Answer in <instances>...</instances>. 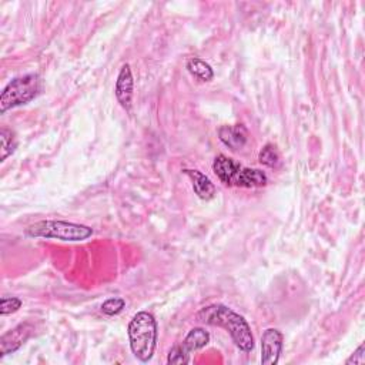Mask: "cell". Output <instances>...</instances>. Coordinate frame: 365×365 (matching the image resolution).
<instances>
[{"label":"cell","mask_w":365,"mask_h":365,"mask_svg":"<svg viewBox=\"0 0 365 365\" xmlns=\"http://www.w3.org/2000/svg\"><path fill=\"white\" fill-rule=\"evenodd\" d=\"M197 318L204 324L224 328L230 334L232 342L242 352H251L254 349V336L248 322L242 315L237 314L230 307L222 304H211L204 307L197 314Z\"/></svg>","instance_id":"obj_1"},{"label":"cell","mask_w":365,"mask_h":365,"mask_svg":"<svg viewBox=\"0 0 365 365\" xmlns=\"http://www.w3.org/2000/svg\"><path fill=\"white\" fill-rule=\"evenodd\" d=\"M212 171L218 180L228 187L257 188L264 187L268 182V177L264 171L245 167L224 154L214 158Z\"/></svg>","instance_id":"obj_2"},{"label":"cell","mask_w":365,"mask_h":365,"mask_svg":"<svg viewBox=\"0 0 365 365\" xmlns=\"http://www.w3.org/2000/svg\"><path fill=\"white\" fill-rule=\"evenodd\" d=\"M127 334L134 356L141 362H148L157 345V322L154 315L147 311L137 312L128 324Z\"/></svg>","instance_id":"obj_3"},{"label":"cell","mask_w":365,"mask_h":365,"mask_svg":"<svg viewBox=\"0 0 365 365\" xmlns=\"http://www.w3.org/2000/svg\"><path fill=\"white\" fill-rule=\"evenodd\" d=\"M26 235L54 238L60 241H84L93 235V228L84 224L61 221V220H43L26 228Z\"/></svg>","instance_id":"obj_4"},{"label":"cell","mask_w":365,"mask_h":365,"mask_svg":"<svg viewBox=\"0 0 365 365\" xmlns=\"http://www.w3.org/2000/svg\"><path fill=\"white\" fill-rule=\"evenodd\" d=\"M41 90V78L38 74H24L13 78L0 96V113L24 106L34 100Z\"/></svg>","instance_id":"obj_5"},{"label":"cell","mask_w":365,"mask_h":365,"mask_svg":"<svg viewBox=\"0 0 365 365\" xmlns=\"http://www.w3.org/2000/svg\"><path fill=\"white\" fill-rule=\"evenodd\" d=\"M208 342H210V334L204 328L195 327L190 329V332L185 335L182 342L170 349L167 356V364L168 365L190 364L191 352L204 348L205 345H208Z\"/></svg>","instance_id":"obj_6"},{"label":"cell","mask_w":365,"mask_h":365,"mask_svg":"<svg viewBox=\"0 0 365 365\" xmlns=\"http://www.w3.org/2000/svg\"><path fill=\"white\" fill-rule=\"evenodd\" d=\"M34 327L30 322H21L9 329L0 338V358L16 352L31 336Z\"/></svg>","instance_id":"obj_7"},{"label":"cell","mask_w":365,"mask_h":365,"mask_svg":"<svg viewBox=\"0 0 365 365\" xmlns=\"http://www.w3.org/2000/svg\"><path fill=\"white\" fill-rule=\"evenodd\" d=\"M284 336L277 328H268L261 336V364L275 365L282 352Z\"/></svg>","instance_id":"obj_8"},{"label":"cell","mask_w":365,"mask_h":365,"mask_svg":"<svg viewBox=\"0 0 365 365\" xmlns=\"http://www.w3.org/2000/svg\"><path fill=\"white\" fill-rule=\"evenodd\" d=\"M133 91H134V78L130 68V64H123L120 68V73L115 80V97L121 107L128 110L131 107L133 100Z\"/></svg>","instance_id":"obj_9"},{"label":"cell","mask_w":365,"mask_h":365,"mask_svg":"<svg viewBox=\"0 0 365 365\" xmlns=\"http://www.w3.org/2000/svg\"><path fill=\"white\" fill-rule=\"evenodd\" d=\"M220 141L232 151L241 150L248 141V130L242 124L221 125L218 128Z\"/></svg>","instance_id":"obj_10"},{"label":"cell","mask_w":365,"mask_h":365,"mask_svg":"<svg viewBox=\"0 0 365 365\" xmlns=\"http://www.w3.org/2000/svg\"><path fill=\"white\" fill-rule=\"evenodd\" d=\"M182 173L187 177H190V180L192 182V190H194V192L197 194L198 198L205 200V201L214 198L215 187L205 174H202L198 170H190V168H184Z\"/></svg>","instance_id":"obj_11"},{"label":"cell","mask_w":365,"mask_h":365,"mask_svg":"<svg viewBox=\"0 0 365 365\" xmlns=\"http://www.w3.org/2000/svg\"><path fill=\"white\" fill-rule=\"evenodd\" d=\"M185 67H187L188 73L200 81H210L214 77V71H212L211 66L208 63H205L204 60H201V58L191 57L187 61Z\"/></svg>","instance_id":"obj_12"},{"label":"cell","mask_w":365,"mask_h":365,"mask_svg":"<svg viewBox=\"0 0 365 365\" xmlns=\"http://www.w3.org/2000/svg\"><path fill=\"white\" fill-rule=\"evenodd\" d=\"M258 160L262 165L268 167V168H277L279 164H281V157H279V153L277 150V147L271 143L265 144L259 154H258Z\"/></svg>","instance_id":"obj_13"},{"label":"cell","mask_w":365,"mask_h":365,"mask_svg":"<svg viewBox=\"0 0 365 365\" xmlns=\"http://www.w3.org/2000/svg\"><path fill=\"white\" fill-rule=\"evenodd\" d=\"M0 141H1V157L0 160L4 161L9 155H11L17 147V140L14 133L6 127L0 130Z\"/></svg>","instance_id":"obj_14"},{"label":"cell","mask_w":365,"mask_h":365,"mask_svg":"<svg viewBox=\"0 0 365 365\" xmlns=\"http://www.w3.org/2000/svg\"><path fill=\"white\" fill-rule=\"evenodd\" d=\"M125 307V301L120 297H113V298H108L106 299L103 304H101V312L108 315V317H114L117 314H120Z\"/></svg>","instance_id":"obj_15"},{"label":"cell","mask_w":365,"mask_h":365,"mask_svg":"<svg viewBox=\"0 0 365 365\" xmlns=\"http://www.w3.org/2000/svg\"><path fill=\"white\" fill-rule=\"evenodd\" d=\"M21 299L17 297H1L0 302V314L4 317L7 314H13L20 309L21 307Z\"/></svg>","instance_id":"obj_16"},{"label":"cell","mask_w":365,"mask_h":365,"mask_svg":"<svg viewBox=\"0 0 365 365\" xmlns=\"http://www.w3.org/2000/svg\"><path fill=\"white\" fill-rule=\"evenodd\" d=\"M364 348H365V345L364 344H361L359 346H358V349L345 361V364L346 365H349V364H358V365H364L365 364V355H364Z\"/></svg>","instance_id":"obj_17"}]
</instances>
